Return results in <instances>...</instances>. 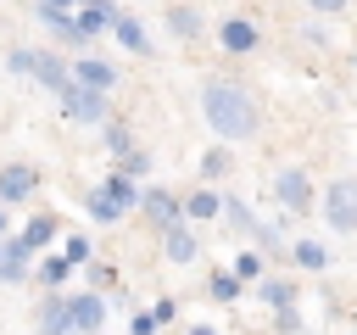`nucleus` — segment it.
<instances>
[{
    "label": "nucleus",
    "mask_w": 357,
    "mask_h": 335,
    "mask_svg": "<svg viewBox=\"0 0 357 335\" xmlns=\"http://www.w3.org/2000/svg\"><path fill=\"white\" fill-rule=\"evenodd\" d=\"M201 112H206V123H212L218 140H251V134H257V106H251V95L234 89V84H223V78H212V84L201 89Z\"/></svg>",
    "instance_id": "obj_1"
},
{
    "label": "nucleus",
    "mask_w": 357,
    "mask_h": 335,
    "mask_svg": "<svg viewBox=\"0 0 357 335\" xmlns=\"http://www.w3.org/2000/svg\"><path fill=\"white\" fill-rule=\"evenodd\" d=\"M6 67H11L17 78H39V84H45V89H56V95L73 84V73H67L50 50H28V45H17V50L6 56Z\"/></svg>",
    "instance_id": "obj_2"
},
{
    "label": "nucleus",
    "mask_w": 357,
    "mask_h": 335,
    "mask_svg": "<svg viewBox=\"0 0 357 335\" xmlns=\"http://www.w3.org/2000/svg\"><path fill=\"white\" fill-rule=\"evenodd\" d=\"M324 218H329L340 234L357 229V179H335V184H329V195H324Z\"/></svg>",
    "instance_id": "obj_3"
},
{
    "label": "nucleus",
    "mask_w": 357,
    "mask_h": 335,
    "mask_svg": "<svg viewBox=\"0 0 357 335\" xmlns=\"http://www.w3.org/2000/svg\"><path fill=\"white\" fill-rule=\"evenodd\" d=\"M61 112L73 123H106V95L100 89H84V84H67L61 89Z\"/></svg>",
    "instance_id": "obj_4"
},
{
    "label": "nucleus",
    "mask_w": 357,
    "mask_h": 335,
    "mask_svg": "<svg viewBox=\"0 0 357 335\" xmlns=\"http://www.w3.org/2000/svg\"><path fill=\"white\" fill-rule=\"evenodd\" d=\"M279 201H284V212H290V218H301V212L312 207V184H307V173H301V168H284V173H279Z\"/></svg>",
    "instance_id": "obj_5"
},
{
    "label": "nucleus",
    "mask_w": 357,
    "mask_h": 335,
    "mask_svg": "<svg viewBox=\"0 0 357 335\" xmlns=\"http://www.w3.org/2000/svg\"><path fill=\"white\" fill-rule=\"evenodd\" d=\"M73 329V296H45L39 302V335H67Z\"/></svg>",
    "instance_id": "obj_6"
},
{
    "label": "nucleus",
    "mask_w": 357,
    "mask_h": 335,
    "mask_svg": "<svg viewBox=\"0 0 357 335\" xmlns=\"http://www.w3.org/2000/svg\"><path fill=\"white\" fill-rule=\"evenodd\" d=\"M33 184H39L33 168H22V162H6L0 168V201H22V195H33Z\"/></svg>",
    "instance_id": "obj_7"
},
{
    "label": "nucleus",
    "mask_w": 357,
    "mask_h": 335,
    "mask_svg": "<svg viewBox=\"0 0 357 335\" xmlns=\"http://www.w3.org/2000/svg\"><path fill=\"white\" fill-rule=\"evenodd\" d=\"M139 207H145V218H151L156 229H173V223H178V212H184L167 190H145V195H139Z\"/></svg>",
    "instance_id": "obj_8"
},
{
    "label": "nucleus",
    "mask_w": 357,
    "mask_h": 335,
    "mask_svg": "<svg viewBox=\"0 0 357 335\" xmlns=\"http://www.w3.org/2000/svg\"><path fill=\"white\" fill-rule=\"evenodd\" d=\"M28 257H33V246L17 234V240H0V279L11 285V279H22L28 274Z\"/></svg>",
    "instance_id": "obj_9"
},
{
    "label": "nucleus",
    "mask_w": 357,
    "mask_h": 335,
    "mask_svg": "<svg viewBox=\"0 0 357 335\" xmlns=\"http://www.w3.org/2000/svg\"><path fill=\"white\" fill-rule=\"evenodd\" d=\"M73 84H84V89H100V95H106V89L117 84V73H112L106 61H95V56H84V61L73 67Z\"/></svg>",
    "instance_id": "obj_10"
},
{
    "label": "nucleus",
    "mask_w": 357,
    "mask_h": 335,
    "mask_svg": "<svg viewBox=\"0 0 357 335\" xmlns=\"http://www.w3.org/2000/svg\"><path fill=\"white\" fill-rule=\"evenodd\" d=\"M100 318H106V302L95 296V290H84V296H73V329H100Z\"/></svg>",
    "instance_id": "obj_11"
},
{
    "label": "nucleus",
    "mask_w": 357,
    "mask_h": 335,
    "mask_svg": "<svg viewBox=\"0 0 357 335\" xmlns=\"http://www.w3.org/2000/svg\"><path fill=\"white\" fill-rule=\"evenodd\" d=\"M218 39H223V50H257V39H262V34H257L245 17H229V22L218 28Z\"/></svg>",
    "instance_id": "obj_12"
},
{
    "label": "nucleus",
    "mask_w": 357,
    "mask_h": 335,
    "mask_svg": "<svg viewBox=\"0 0 357 335\" xmlns=\"http://www.w3.org/2000/svg\"><path fill=\"white\" fill-rule=\"evenodd\" d=\"M112 34H117V45H123V50H134V56H145V50H151V39H145V28H139L134 17H123V11L112 17Z\"/></svg>",
    "instance_id": "obj_13"
},
{
    "label": "nucleus",
    "mask_w": 357,
    "mask_h": 335,
    "mask_svg": "<svg viewBox=\"0 0 357 335\" xmlns=\"http://www.w3.org/2000/svg\"><path fill=\"white\" fill-rule=\"evenodd\" d=\"M162 251H167L173 262H195V234H190L184 223H173V229H162Z\"/></svg>",
    "instance_id": "obj_14"
},
{
    "label": "nucleus",
    "mask_w": 357,
    "mask_h": 335,
    "mask_svg": "<svg viewBox=\"0 0 357 335\" xmlns=\"http://www.w3.org/2000/svg\"><path fill=\"white\" fill-rule=\"evenodd\" d=\"M89 218H95V223H112V218H123V201H117L106 184H95V190H89Z\"/></svg>",
    "instance_id": "obj_15"
},
{
    "label": "nucleus",
    "mask_w": 357,
    "mask_h": 335,
    "mask_svg": "<svg viewBox=\"0 0 357 335\" xmlns=\"http://www.w3.org/2000/svg\"><path fill=\"white\" fill-rule=\"evenodd\" d=\"M262 302L279 313V324H290V285L284 279H262Z\"/></svg>",
    "instance_id": "obj_16"
},
{
    "label": "nucleus",
    "mask_w": 357,
    "mask_h": 335,
    "mask_svg": "<svg viewBox=\"0 0 357 335\" xmlns=\"http://www.w3.org/2000/svg\"><path fill=\"white\" fill-rule=\"evenodd\" d=\"M212 212H223V201H218L212 190H195V195L184 201V218H195V223H201V218H212Z\"/></svg>",
    "instance_id": "obj_17"
},
{
    "label": "nucleus",
    "mask_w": 357,
    "mask_h": 335,
    "mask_svg": "<svg viewBox=\"0 0 357 335\" xmlns=\"http://www.w3.org/2000/svg\"><path fill=\"white\" fill-rule=\"evenodd\" d=\"M167 28L184 34V39H195V34H201V17H195L190 6H173V11H167Z\"/></svg>",
    "instance_id": "obj_18"
},
{
    "label": "nucleus",
    "mask_w": 357,
    "mask_h": 335,
    "mask_svg": "<svg viewBox=\"0 0 357 335\" xmlns=\"http://www.w3.org/2000/svg\"><path fill=\"white\" fill-rule=\"evenodd\" d=\"M50 234H56V218H50V212H39V218H28V229H22V240H28L33 251H39V246H45Z\"/></svg>",
    "instance_id": "obj_19"
},
{
    "label": "nucleus",
    "mask_w": 357,
    "mask_h": 335,
    "mask_svg": "<svg viewBox=\"0 0 357 335\" xmlns=\"http://www.w3.org/2000/svg\"><path fill=\"white\" fill-rule=\"evenodd\" d=\"M290 257H296V268H312V274H318V268H324V262H329V251H324V246H318V240H301V246H296V251H290Z\"/></svg>",
    "instance_id": "obj_20"
},
{
    "label": "nucleus",
    "mask_w": 357,
    "mask_h": 335,
    "mask_svg": "<svg viewBox=\"0 0 357 335\" xmlns=\"http://www.w3.org/2000/svg\"><path fill=\"white\" fill-rule=\"evenodd\" d=\"M212 296L218 302H234L240 296V274H212Z\"/></svg>",
    "instance_id": "obj_21"
},
{
    "label": "nucleus",
    "mask_w": 357,
    "mask_h": 335,
    "mask_svg": "<svg viewBox=\"0 0 357 335\" xmlns=\"http://www.w3.org/2000/svg\"><path fill=\"white\" fill-rule=\"evenodd\" d=\"M61 257H67L73 268H78V262H89V240H84V234H67V246H61Z\"/></svg>",
    "instance_id": "obj_22"
},
{
    "label": "nucleus",
    "mask_w": 357,
    "mask_h": 335,
    "mask_svg": "<svg viewBox=\"0 0 357 335\" xmlns=\"http://www.w3.org/2000/svg\"><path fill=\"white\" fill-rule=\"evenodd\" d=\"M234 274H240V279H262V257H257V251H240V257H234Z\"/></svg>",
    "instance_id": "obj_23"
},
{
    "label": "nucleus",
    "mask_w": 357,
    "mask_h": 335,
    "mask_svg": "<svg viewBox=\"0 0 357 335\" xmlns=\"http://www.w3.org/2000/svg\"><path fill=\"white\" fill-rule=\"evenodd\" d=\"M201 173H206V179L229 173V151H206V156H201Z\"/></svg>",
    "instance_id": "obj_24"
},
{
    "label": "nucleus",
    "mask_w": 357,
    "mask_h": 335,
    "mask_svg": "<svg viewBox=\"0 0 357 335\" xmlns=\"http://www.w3.org/2000/svg\"><path fill=\"white\" fill-rule=\"evenodd\" d=\"M67 268H73L67 257H50V262L39 268V279H45V285H61V279H67Z\"/></svg>",
    "instance_id": "obj_25"
},
{
    "label": "nucleus",
    "mask_w": 357,
    "mask_h": 335,
    "mask_svg": "<svg viewBox=\"0 0 357 335\" xmlns=\"http://www.w3.org/2000/svg\"><path fill=\"white\" fill-rule=\"evenodd\" d=\"M106 145H112V151H117V156H128V151H134V140H128V134H123V128H117V123H112V128H106Z\"/></svg>",
    "instance_id": "obj_26"
},
{
    "label": "nucleus",
    "mask_w": 357,
    "mask_h": 335,
    "mask_svg": "<svg viewBox=\"0 0 357 335\" xmlns=\"http://www.w3.org/2000/svg\"><path fill=\"white\" fill-rule=\"evenodd\" d=\"M162 329V318H156V307L151 313H134V335H156Z\"/></svg>",
    "instance_id": "obj_27"
},
{
    "label": "nucleus",
    "mask_w": 357,
    "mask_h": 335,
    "mask_svg": "<svg viewBox=\"0 0 357 335\" xmlns=\"http://www.w3.org/2000/svg\"><path fill=\"white\" fill-rule=\"evenodd\" d=\"M39 11H78V0H39Z\"/></svg>",
    "instance_id": "obj_28"
},
{
    "label": "nucleus",
    "mask_w": 357,
    "mask_h": 335,
    "mask_svg": "<svg viewBox=\"0 0 357 335\" xmlns=\"http://www.w3.org/2000/svg\"><path fill=\"white\" fill-rule=\"evenodd\" d=\"M78 11H112V0H78Z\"/></svg>",
    "instance_id": "obj_29"
},
{
    "label": "nucleus",
    "mask_w": 357,
    "mask_h": 335,
    "mask_svg": "<svg viewBox=\"0 0 357 335\" xmlns=\"http://www.w3.org/2000/svg\"><path fill=\"white\" fill-rule=\"evenodd\" d=\"M307 6H312V11H340L346 0H307Z\"/></svg>",
    "instance_id": "obj_30"
},
{
    "label": "nucleus",
    "mask_w": 357,
    "mask_h": 335,
    "mask_svg": "<svg viewBox=\"0 0 357 335\" xmlns=\"http://www.w3.org/2000/svg\"><path fill=\"white\" fill-rule=\"evenodd\" d=\"M190 335H218V329H212V324H195V329H190Z\"/></svg>",
    "instance_id": "obj_31"
},
{
    "label": "nucleus",
    "mask_w": 357,
    "mask_h": 335,
    "mask_svg": "<svg viewBox=\"0 0 357 335\" xmlns=\"http://www.w3.org/2000/svg\"><path fill=\"white\" fill-rule=\"evenodd\" d=\"M0 234H6V207H0Z\"/></svg>",
    "instance_id": "obj_32"
}]
</instances>
